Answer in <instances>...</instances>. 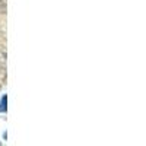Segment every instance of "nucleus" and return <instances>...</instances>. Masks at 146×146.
I'll list each match as a JSON object with an SVG mask.
<instances>
[{
  "instance_id": "f257e3e1",
  "label": "nucleus",
  "mask_w": 146,
  "mask_h": 146,
  "mask_svg": "<svg viewBox=\"0 0 146 146\" xmlns=\"http://www.w3.org/2000/svg\"><path fill=\"white\" fill-rule=\"evenodd\" d=\"M6 105H7V96L3 95L2 100H0V113H6V108H7Z\"/></svg>"
}]
</instances>
